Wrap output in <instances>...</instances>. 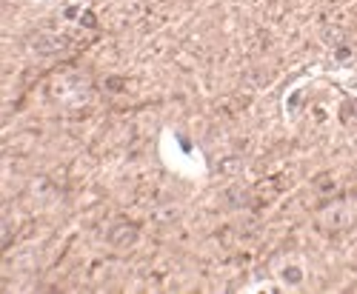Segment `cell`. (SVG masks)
<instances>
[{"label":"cell","instance_id":"7a4b0ae2","mask_svg":"<svg viewBox=\"0 0 357 294\" xmlns=\"http://www.w3.org/2000/svg\"><path fill=\"white\" fill-rule=\"evenodd\" d=\"M320 223L329 229V231H340V229H346L349 223H351V215H349V206H343V203H335V206H329L323 215H320Z\"/></svg>","mask_w":357,"mask_h":294},{"label":"cell","instance_id":"3957f363","mask_svg":"<svg viewBox=\"0 0 357 294\" xmlns=\"http://www.w3.org/2000/svg\"><path fill=\"white\" fill-rule=\"evenodd\" d=\"M109 243L114 246V249H129V246H135L137 243V231H135V226H114L112 231H109Z\"/></svg>","mask_w":357,"mask_h":294},{"label":"cell","instance_id":"6da1fadb","mask_svg":"<svg viewBox=\"0 0 357 294\" xmlns=\"http://www.w3.org/2000/svg\"><path fill=\"white\" fill-rule=\"evenodd\" d=\"M275 274H278V280L286 288H297V286H303V280H306V266H303L301 260L286 257V260H280L278 266H275Z\"/></svg>","mask_w":357,"mask_h":294},{"label":"cell","instance_id":"277c9868","mask_svg":"<svg viewBox=\"0 0 357 294\" xmlns=\"http://www.w3.org/2000/svg\"><path fill=\"white\" fill-rule=\"evenodd\" d=\"M38 54H54V52H61V40L52 38V35H43L38 43H35Z\"/></svg>","mask_w":357,"mask_h":294}]
</instances>
